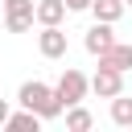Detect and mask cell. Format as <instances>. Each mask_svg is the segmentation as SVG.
Returning <instances> with one entry per match:
<instances>
[{
	"label": "cell",
	"instance_id": "6da1fadb",
	"mask_svg": "<svg viewBox=\"0 0 132 132\" xmlns=\"http://www.w3.org/2000/svg\"><path fill=\"white\" fill-rule=\"evenodd\" d=\"M16 99H21V107H29V111H37L41 120H58L66 107H62V99H58V91L54 87H45V82H37V78H29V82H21V91H16Z\"/></svg>",
	"mask_w": 132,
	"mask_h": 132
},
{
	"label": "cell",
	"instance_id": "7a4b0ae2",
	"mask_svg": "<svg viewBox=\"0 0 132 132\" xmlns=\"http://www.w3.org/2000/svg\"><path fill=\"white\" fill-rule=\"evenodd\" d=\"M54 91H58V99H62V107H74V103H82V99H87V91H91V78H87L82 70H74V66H66Z\"/></svg>",
	"mask_w": 132,
	"mask_h": 132
},
{
	"label": "cell",
	"instance_id": "3957f363",
	"mask_svg": "<svg viewBox=\"0 0 132 132\" xmlns=\"http://www.w3.org/2000/svg\"><path fill=\"white\" fill-rule=\"evenodd\" d=\"M37 25V0H4V29L8 33H29Z\"/></svg>",
	"mask_w": 132,
	"mask_h": 132
},
{
	"label": "cell",
	"instance_id": "277c9868",
	"mask_svg": "<svg viewBox=\"0 0 132 132\" xmlns=\"http://www.w3.org/2000/svg\"><path fill=\"white\" fill-rule=\"evenodd\" d=\"M37 50H41V58H66V33H62V25H41Z\"/></svg>",
	"mask_w": 132,
	"mask_h": 132
},
{
	"label": "cell",
	"instance_id": "5b68a950",
	"mask_svg": "<svg viewBox=\"0 0 132 132\" xmlns=\"http://www.w3.org/2000/svg\"><path fill=\"white\" fill-rule=\"evenodd\" d=\"M91 91H95L99 99H116V95L124 91V74H120V70H111V66H99V70H95V78H91Z\"/></svg>",
	"mask_w": 132,
	"mask_h": 132
},
{
	"label": "cell",
	"instance_id": "8992f818",
	"mask_svg": "<svg viewBox=\"0 0 132 132\" xmlns=\"http://www.w3.org/2000/svg\"><path fill=\"white\" fill-rule=\"evenodd\" d=\"M82 45H87V54H103V50H111L116 45V33H111V21H95L91 29H87V37H82Z\"/></svg>",
	"mask_w": 132,
	"mask_h": 132
},
{
	"label": "cell",
	"instance_id": "52a82bcc",
	"mask_svg": "<svg viewBox=\"0 0 132 132\" xmlns=\"http://www.w3.org/2000/svg\"><path fill=\"white\" fill-rule=\"evenodd\" d=\"M99 66H111V70H120V74L132 70V45H128V41H116L111 50L99 54Z\"/></svg>",
	"mask_w": 132,
	"mask_h": 132
},
{
	"label": "cell",
	"instance_id": "ba28073f",
	"mask_svg": "<svg viewBox=\"0 0 132 132\" xmlns=\"http://www.w3.org/2000/svg\"><path fill=\"white\" fill-rule=\"evenodd\" d=\"M41 124H45V120H41L37 111H29V107H25V111H8V120H4L8 132H37Z\"/></svg>",
	"mask_w": 132,
	"mask_h": 132
},
{
	"label": "cell",
	"instance_id": "9c48e42d",
	"mask_svg": "<svg viewBox=\"0 0 132 132\" xmlns=\"http://www.w3.org/2000/svg\"><path fill=\"white\" fill-rule=\"evenodd\" d=\"M66 12V0H37V25H62Z\"/></svg>",
	"mask_w": 132,
	"mask_h": 132
},
{
	"label": "cell",
	"instance_id": "30bf717a",
	"mask_svg": "<svg viewBox=\"0 0 132 132\" xmlns=\"http://www.w3.org/2000/svg\"><path fill=\"white\" fill-rule=\"evenodd\" d=\"M91 12H95V21H120L124 12H128V4L124 0H91Z\"/></svg>",
	"mask_w": 132,
	"mask_h": 132
},
{
	"label": "cell",
	"instance_id": "8fae6325",
	"mask_svg": "<svg viewBox=\"0 0 132 132\" xmlns=\"http://www.w3.org/2000/svg\"><path fill=\"white\" fill-rule=\"evenodd\" d=\"M91 124H95V116H91V111H87L82 103H74V107H66V128H70V132H87Z\"/></svg>",
	"mask_w": 132,
	"mask_h": 132
},
{
	"label": "cell",
	"instance_id": "7c38bea8",
	"mask_svg": "<svg viewBox=\"0 0 132 132\" xmlns=\"http://www.w3.org/2000/svg\"><path fill=\"white\" fill-rule=\"evenodd\" d=\"M111 124H120V128H132V99H124V91L111 99Z\"/></svg>",
	"mask_w": 132,
	"mask_h": 132
},
{
	"label": "cell",
	"instance_id": "4fadbf2b",
	"mask_svg": "<svg viewBox=\"0 0 132 132\" xmlns=\"http://www.w3.org/2000/svg\"><path fill=\"white\" fill-rule=\"evenodd\" d=\"M66 8L70 12H82V8H91V0H66Z\"/></svg>",
	"mask_w": 132,
	"mask_h": 132
},
{
	"label": "cell",
	"instance_id": "5bb4252c",
	"mask_svg": "<svg viewBox=\"0 0 132 132\" xmlns=\"http://www.w3.org/2000/svg\"><path fill=\"white\" fill-rule=\"evenodd\" d=\"M4 120H8V99H0V128H4Z\"/></svg>",
	"mask_w": 132,
	"mask_h": 132
},
{
	"label": "cell",
	"instance_id": "9a60e30c",
	"mask_svg": "<svg viewBox=\"0 0 132 132\" xmlns=\"http://www.w3.org/2000/svg\"><path fill=\"white\" fill-rule=\"evenodd\" d=\"M124 4H128V8H132V0H124Z\"/></svg>",
	"mask_w": 132,
	"mask_h": 132
}]
</instances>
